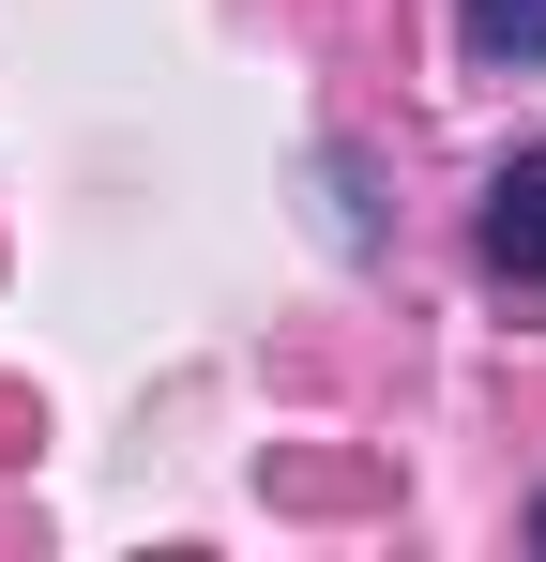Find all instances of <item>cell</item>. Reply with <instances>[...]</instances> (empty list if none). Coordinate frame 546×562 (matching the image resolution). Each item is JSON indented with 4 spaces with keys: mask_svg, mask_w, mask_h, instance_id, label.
Listing matches in <instances>:
<instances>
[{
    "mask_svg": "<svg viewBox=\"0 0 546 562\" xmlns=\"http://www.w3.org/2000/svg\"><path fill=\"white\" fill-rule=\"evenodd\" d=\"M486 289H516V304H546V153H501L486 168Z\"/></svg>",
    "mask_w": 546,
    "mask_h": 562,
    "instance_id": "1",
    "label": "cell"
},
{
    "mask_svg": "<svg viewBox=\"0 0 546 562\" xmlns=\"http://www.w3.org/2000/svg\"><path fill=\"white\" fill-rule=\"evenodd\" d=\"M532 548H546V502H532Z\"/></svg>",
    "mask_w": 546,
    "mask_h": 562,
    "instance_id": "3",
    "label": "cell"
},
{
    "mask_svg": "<svg viewBox=\"0 0 546 562\" xmlns=\"http://www.w3.org/2000/svg\"><path fill=\"white\" fill-rule=\"evenodd\" d=\"M455 46L486 77H546V0H455Z\"/></svg>",
    "mask_w": 546,
    "mask_h": 562,
    "instance_id": "2",
    "label": "cell"
}]
</instances>
